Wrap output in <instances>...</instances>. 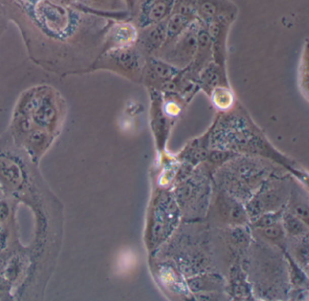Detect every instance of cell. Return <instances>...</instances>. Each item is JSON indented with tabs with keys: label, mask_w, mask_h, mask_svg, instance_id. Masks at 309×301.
Masks as SVG:
<instances>
[{
	"label": "cell",
	"mask_w": 309,
	"mask_h": 301,
	"mask_svg": "<svg viewBox=\"0 0 309 301\" xmlns=\"http://www.w3.org/2000/svg\"><path fill=\"white\" fill-rule=\"evenodd\" d=\"M142 1H143V0H138V4H140V3H141V2H142ZM135 9H136V8H135Z\"/></svg>",
	"instance_id": "21"
},
{
	"label": "cell",
	"mask_w": 309,
	"mask_h": 301,
	"mask_svg": "<svg viewBox=\"0 0 309 301\" xmlns=\"http://www.w3.org/2000/svg\"><path fill=\"white\" fill-rule=\"evenodd\" d=\"M5 269V261L4 259L2 258H0V272L3 271Z\"/></svg>",
	"instance_id": "19"
},
{
	"label": "cell",
	"mask_w": 309,
	"mask_h": 301,
	"mask_svg": "<svg viewBox=\"0 0 309 301\" xmlns=\"http://www.w3.org/2000/svg\"><path fill=\"white\" fill-rule=\"evenodd\" d=\"M233 24L227 20H218L205 26L211 36L213 62L224 68H227L228 34Z\"/></svg>",
	"instance_id": "6"
},
{
	"label": "cell",
	"mask_w": 309,
	"mask_h": 301,
	"mask_svg": "<svg viewBox=\"0 0 309 301\" xmlns=\"http://www.w3.org/2000/svg\"><path fill=\"white\" fill-rule=\"evenodd\" d=\"M209 96L211 97V102L214 104L215 107L221 111L228 110L235 101V96L230 85L217 86L211 91Z\"/></svg>",
	"instance_id": "12"
},
{
	"label": "cell",
	"mask_w": 309,
	"mask_h": 301,
	"mask_svg": "<svg viewBox=\"0 0 309 301\" xmlns=\"http://www.w3.org/2000/svg\"><path fill=\"white\" fill-rule=\"evenodd\" d=\"M277 219H278L277 216L273 215V214H267V215L263 216L260 219H258L257 224L259 227L264 228L266 226H271V225L277 223Z\"/></svg>",
	"instance_id": "17"
},
{
	"label": "cell",
	"mask_w": 309,
	"mask_h": 301,
	"mask_svg": "<svg viewBox=\"0 0 309 301\" xmlns=\"http://www.w3.org/2000/svg\"><path fill=\"white\" fill-rule=\"evenodd\" d=\"M175 0H143L136 7L133 23L138 29L165 21L172 12Z\"/></svg>",
	"instance_id": "5"
},
{
	"label": "cell",
	"mask_w": 309,
	"mask_h": 301,
	"mask_svg": "<svg viewBox=\"0 0 309 301\" xmlns=\"http://www.w3.org/2000/svg\"><path fill=\"white\" fill-rule=\"evenodd\" d=\"M213 61L211 36L206 26L200 22L197 34V48L191 65L188 66L198 74Z\"/></svg>",
	"instance_id": "8"
},
{
	"label": "cell",
	"mask_w": 309,
	"mask_h": 301,
	"mask_svg": "<svg viewBox=\"0 0 309 301\" xmlns=\"http://www.w3.org/2000/svg\"><path fill=\"white\" fill-rule=\"evenodd\" d=\"M145 59L135 45L111 49L108 53V60L112 70L135 83H141Z\"/></svg>",
	"instance_id": "2"
},
{
	"label": "cell",
	"mask_w": 309,
	"mask_h": 301,
	"mask_svg": "<svg viewBox=\"0 0 309 301\" xmlns=\"http://www.w3.org/2000/svg\"><path fill=\"white\" fill-rule=\"evenodd\" d=\"M93 1H95V2H102L103 0H93Z\"/></svg>",
	"instance_id": "20"
},
{
	"label": "cell",
	"mask_w": 309,
	"mask_h": 301,
	"mask_svg": "<svg viewBox=\"0 0 309 301\" xmlns=\"http://www.w3.org/2000/svg\"><path fill=\"white\" fill-rule=\"evenodd\" d=\"M180 71L156 56H149L144 62L141 83L149 90L162 92L163 87L172 81Z\"/></svg>",
	"instance_id": "4"
},
{
	"label": "cell",
	"mask_w": 309,
	"mask_h": 301,
	"mask_svg": "<svg viewBox=\"0 0 309 301\" xmlns=\"http://www.w3.org/2000/svg\"><path fill=\"white\" fill-rule=\"evenodd\" d=\"M138 31L139 29L133 22H125L116 25L109 35L110 50L135 45L137 41Z\"/></svg>",
	"instance_id": "10"
},
{
	"label": "cell",
	"mask_w": 309,
	"mask_h": 301,
	"mask_svg": "<svg viewBox=\"0 0 309 301\" xmlns=\"http://www.w3.org/2000/svg\"><path fill=\"white\" fill-rule=\"evenodd\" d=\"M195 15L204 26L218 20L234 23L239 8L232 0H195Z\"/></svg>",
	"instance_id": "3"
},
{
	"label": "cell",
	"mask_w": 309,
	"mask_h": 301,
	"mask_svg": "<svg viewBox=\"0 0 309 301\" xmlns=\"http://www.w3.org/2000/svg\"><path fill=\"white\" fill-rule=\"evenodd\" d=\"M290 212L292 215L296 216L301 220H305V222L308 219V207L305 203L300 202L292 203Z\"/></svg>",
	"instance_id": "16"
},
{
	"label": "cell",
	"mask_w": 309,
	"mask_h": 301,
	"mask_svg": "<svg viewBox=\"0 0 309 301\" xmlns=\"http://www.w3.org/2000/svg\"><path fill=\"white\" fill-rule=\"evenodd\" d=\"M229 85L228 70L220 65L211 62L202 69L199 73V87L207 95H210L211 91L217 86Z\"/></svg>",
	"instance_id": "9"
},
{
	"label": "cell",
	"mask_w": 309,
	"mask_h": 301,
	"mask_svg": "<svg viewBox=\"0 0 309 301\" xmlns=\"http://www.w3.org/2000/svg\"><path fill=\"white\" fill-rule=\"evenodd\" d=\"M200 22L197 19L172 40L166 41L154 56L176 68L182 70L191 65L197 48Z\"/></svg>",
	"instance_id": "1"
},
{
	"label": "cell",
	"mask_w": 309,
	"mask_h": 301,
	"mask_svg": "<svg viewBox=\"0 0 309 301\" xmlns=\"http://www.w3.org/2000/svg\"><path fill=\"white\" fill-rule=\"evenodd\" d=\"M166 20L140 28L135 46L145 58L153 56L166 42Z\"/></svg>",
	"instance_id": "7"
},
{
	"label": "cell",
	"mask_w": 309,
	"mask_h": 301,
	"mask_svg": "<svg viewBox=\"0 0 309 301\" xmlns=\"http://www.w3.org/2000/svg\"><path fill=\"white\" fill-rule=\"evenodd\" d=\"M284 226L287 232L292 235H300L302 233H305L306 230L302 220L296 218V216L292 215L291 213L285 216Z\"/></svg>",
	"instance_id": "13"
},
{
	"label": "cell",
	"mask_w": 309,
	"mask_h": 301,
	"mask_svg": "<svg viewBox=\"0 0 309 301\" xmlns=\"http://www.w3.org/2000/svg\"><path fill=\"white\" fill-rule=\"evenodd\" d=\"M196 18L187 17L182 14L172 11L166 19V41H170L180 35L189 27Z\"/></svg>",
	"instance_id": "11"
},
{
	"label": "cell",
	"mask_w": 309,
	"mask_h": 301,
	"mask_svg": "<svg viewBox=\"0 0 309 301\" xmlns=\"http://www.w3.org/2000/svg\"><path fill=\"white\" fill-rule=\"evenodd\" d=\"M261 233L267 239H269L271 241L281 240L284 234L283 229L278 226L277 223L262 228Z\"/></svg>",
	"instance_id": "15"
},
{
	"label": "cell",
	"mask_w": 309,
	"mask_h": 301,
	"mask_svg": "<svg viewBox=\"0 0 309 301\" xmlns=\"http://www.w3.org/2000/svg\"><path fill=\"white\" fill-rule=\"evenodd\" d=\"M9 209L5 204H0V219H6V217L9 213Z\"/></svg>",
	"instance_id": "18"
},
{
	"label": "cell",
	"mask_w": 309,
	"mask_h": 301,
	"mask_svg": "<svg viewBox=\"0 0 309 301\" xmlns=\"http://www.w3.org/2000/svg\"><path fill=\"white\" fill-rule=\"evenodd\" d=\"M35 120L38 122L40 125H50L53 117H55V111L50 105V103H43L39 105L38 109L35 112Z\"/></svg>",
	"instance_id": "14"
}]
</instances>
